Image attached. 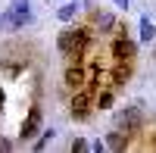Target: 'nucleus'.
I'll return each mask as SVG.
<instances>
[{
    "label": "nucleus",
    "instance_id": "obj_3",
    "mask_svg": "<svg viewBox=\"0 0 156 153\" xmlns=\"http://www.w3.org/2000/svg\"><path fill=\"white\" fill-rule=\"evenodd\" d=\"M69 112H72L75 122H84L90 116V94H87V87H78V91H75L72 103H69Z\"/></svg>",
    "mask_w": 156,
    "mask_h": 153
},
{
    "label": "nucleus",
    "instance_id": "obj_20",
    "mask_svg": "<svg viewBox=\"0 0 156 153\" xmlns=\"http://www.w3.org/2000/svg\"><path fill=\"white\" fill-rule=\"evenodd\" d=\"M0 119H3V112H0Z\"/></svg>",
    "mask_w": 156,
    "mask_h": 153
},
{
    "label": "nucleus",
    "instance_id": "obj_12",
    "mask_svg": "<svg viewBox=\"0 0 156 153\" xmlns=\"http://www.w3.org/2000/svg\"><path fill=\"white\" fill-rule=\"evenodd\" d=\"M112 106V91H100L97 97V109H109Z\"/></svg>",
    "mask_w": 156,
    "mask_h": 153
},
{
    "label": "nucleus",
    "instance_id": "obj_1",
    "mask_svg": "<svg viewBox=\"0 0 156 153\" xmlns=\"http://www.w3.org/2000/svg\"><path fill=\"white\" fill-rule=\"evenodd\" d=\"M90 34L87 28H75V31H59V37H56V47H59V53L62 56H69L72 62H81V56H84V50H87V44H90Z\"/></svg>",
    "mask_w": 156,
    "mask_h": 153
},
{
    "label": "nucleus",
    "instance_id": "obj_10",
    "mask_svg": "<svg viewBox=\"0 0 156 153\" xmlns=\"http://www.w3.org/2000/svg\"><path fill=\"white\" fill-rule=\"evenodd\" d=\"M140 41H144V44H150V41H156V25L144 16V19H140Z\"/></svg>",
    "mask_w": 156,
    "mask_h": 153
},
{
    "label": "nucleus",
    "instance_id": "obj_14",
    "mask_svg": "<svg viewBox=\"0 0 156 153\" xmlns=\"http://www.w3.org/2000/svg\"><path fill=\"white\" fill-rule=\"evenodd\" d=\"M69 150H72V153H84V150H87V141H84V137H75Z\"/></svg>",
    "mask_w": 156,
    "mask_h": 153
},
{
    "label": "nucleus",
    "instance_id": "obj_9",
    "mask_svg": "<svg viewBox=\"0 0 156 153\" xmlns=\"http://www.w3.org/2000/svg\"><path fill=\"white\" fill-rule=\"evenodd\" d=\"M112 25H115V16H112V12H97V31H100V34H109Z\"/></svg>",
    "mask_w": 156,
    "mask_h": 153
},
{
    "label": "nucleus",
    "instance_id": "obj_15",
    "mask_svg": "<svg viewBox=\"0 0 156 153\" xmlns=\"http://www.w3.org/2000/svg\"><path fill=\"white\" fill-rule=\"evenodd\" d=\"M87 150H94V153H103V150H106V144H103V141H94V144H87Z\"/></svg>",
    "mask_w": 156,
    "mask_h": 153
},
{
    "label": "nucleus",
    "instance_id": "obj_16",
    "mask_svg": "<svg viewBox=\"0 0 156 153\" xmlns=\"http://www.w3.org/2000/svg\"><path fill=\"white\" fill-rule=\"evenodd\" d=\"M6 150H12V141L9 137H0V153H6Z\"/></svg>",
    "mask_w": 156,
    "mask_h": 153
},
{
    "label": "nucleus",
    "instance_id": "obj_5",
    "mask_svg": "<svg viewBox=\"0 0 156 153\" xmlns=\"http://www.w3.org/2000/svg\"><path fill=\"white\" fill-rule=\"evenodd\" d=\"M37 131H41V109H37V106H31V109H28V119L22 122L19 137H22V141H28V137H34Z\"/></svg>",
    "mask_w": 156,
    "mask_h": 153
},
{
    "label": "nucleus",
    "instance_id": "obj_17",
    "mask_svg": "<svg viewBox=\"0 0 156 153\" xmlns=\"http://www.w3.org/2000/svg\"><path fill=\"white\" fill-rule=\"evenodd\" d=\"M112 3L119 6V9H128V3H131V0H112Z\"/></svg>",
    "mask_w": 156,
    "mask_h": 153
},
{
    "label": "nucleus",
    "instance_id": "obj_11",
    "mask_svg": "<svg viewBox=\"0 0 156 153\" xmlns=\"http://www.w3.org/2000/svg\"><path fill=\"white\" fill-rule=\"evenodd\" d=\"M56 16H59V22H72L75 16H78V3L72 0V3H62L59 9H56Z\"/></svg>",
    "mask_w": 156,
    "mask_h": 153
},
{
    "label": "nucleus",
    "instance_id": "obj_6",
    "mask_svg": "<svg viewBox=\"0 0 156 153\" xmlns=\"http://www.w3.org/2000/svg\"><path fill=\"white\" fill-rule=\"evenodd\" d=\"M66 84L72 87V91L84 87V69H81V62H72V66L66 69Z\"/></svg>",
    "mask_w": 156,
    "mask_h": 153
},
{
    "label": "nucleus",
    "instance_id": "obj_8",
    "mask_svg": "<svg viewBox=\"0 0 156 153\" xmlns=\"http://www.w3.org/2000/svg\"><path fill=\"white\" fill-rule=\"evenodd\" d=\"M128 78H131V66H128V59H119V66L112 69V84L119 87V84H125Z\"/></svg>",
    "mask_w": 156,
    "mask_h": 153
},
{
    "label": "nucleus",
    "instance_id": "obj_19",
    "mask_svg": "<svg viewBox=\"0 0 156 153\" xmlns=\"http://www.w3.org/2000/svg\"><path fill=\"white\" fill-rule=\"evenodd\" d=\"M153 59H156V44H153Z\"/></svg>",
    "mask_w": 156,
    "mask_h": 153
},
{
    "label": "nucleus",
    "instance_id": "obj_2",
    "mask_svg": "<svg viewBox=\"0 0 156 153\" xmlns=\"http://www.w3.org/2000/svg\"><path fill=\"white\" fill-rule=\"evenodd\" d=\"M140 125H144V109H140V103L125 106L122 112H115V128L119 131L134 134V131H140Z\"/></svg>",
    "mask_w": 156,
    "mask_h": 153
},
{
    "label": "nucleus",
    "instance_id": "obj_13",
    "mask_svg": "<svg viewBox=\"0 0 156 153\" xmlns=\"http://www.w3.org/2000/svg\"><path fill=\"white\" fill-rule=\"evenodd\" d=\"M41 134H44V137H41V141H37V144H34V150H44V147H47V144H50V141H53V137H56V131H53V128H44Z\"/></svg>",
    "mask_w": 156,
    "mask_h": 153
},
{
    "label": "nucleus",
    "instance_id": "obj_18",
    "mask_svg": "<svg viewBox=\"0 0 156 153\" xmlns=\"http://www.w3.org/2000/svg\"><path fill=\"white\" fill-rule=\"evenodd\" d=\"M0 106H3V87H0Z\"/></svg>",
    "mask_w": 156,
    "mask_h": 153
},
{
    "label": "nucleus",
    "instance_id": "obj_4",
    "mask_svg": "<svg viewBox=\"0 0 156 153\" xmlns=\"http://www.w3.org/2000/svg\"><path fill=\"white\" fill-rule=\"evenodd\" d=\"M109 53L115 56V59H134L137 56V44L131 41V37H125V34H119L112 41V47H109Z\"/></svg>",
    "mask_w": 156,
    "mask_h": 153
},
{
    "label": "nucleus",
    "instance_id": "obj_7",
    "mask_svg": "<svg viewBox=\"0 0 156 153\" xmlns=\"http://www.w3.org/2000/svg\"><path fill=\"white\" fill-rule=\"evenodd\" d=\"M103 144H106L109 150H125V147H128V134L119 131V128H112V131L106 134V141H103Z\"/></svg>",
    "mask_w": 156,
    "mask_h": 153
}]
</instances>
